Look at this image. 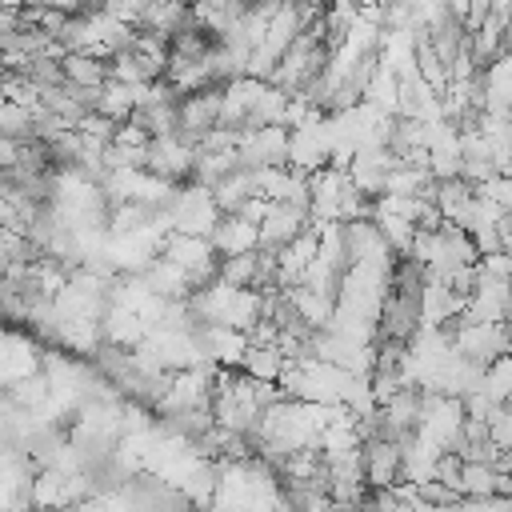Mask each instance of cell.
I'll return each mask as SVG.
<instances>
[{
	"mask_svg": "<svg viewBox=\"0 0 512 512\" xmlns=\"http://www.w3.org/2000/svg\"><path fill=\"white\" fill-rule=\"evenodd\" d=\"M360 460H364V480L372 488H396L408 472L404 464V448L388 436H376V440H364L360 444Z\"/></svg>",
	"mask_w": 512,
	"mask_h": 512,
	"instance_id": "cell-1",
	"label": "cell"
},
{
	"mask_svg": "<svg viewBox=\"0 0 512 512\" xmlns=\"http://www.w3.org/2000/svg\"><path fill=\"white\" fill-rule=\"evenodd\" d=\"M308 220H312L308 208H300L292 200H272V212L260 224V248H276V252L288 248L304 228H312Z\"/></svg>",
	"mask_w": 512,
	"mask_h": 512,
	"instance_id": "cell-2",
	"label": "cell"
},
{
	"mask_svg": "<svg viewBox=\"0 0 512 512\" xmlns=\"http://www.w3.org/2000/svg\"><path fill=\"white\" fill-rule=\"evenodd\" d=\"M208 240L216 244V252H220V256L256 252V248H260V224L244 220L240 212H224V216H220V224H216V232H212Z\"/></svg>",
	"mask_w": 512,
	"mask_h": 512,
	"instance_id": "cell-3",
	"label": "cell"
},
{
	"mask_svg": "<svg viewBox=\"0 0 512 512\" xmlns=\"http://www.w3.org/2000/svg\"><path fill=\"white\" fill-rule=\"evenodd\" d=\"M64 80L68 84H80V88H104L112 80V72H108V60H100V56L68 52L64 56Z\"/></svg>",
	"mask_w": 512,
	"mask_h": 512,
	"instance_id": "cell-4",
	"label": "cell"
},
{
	"mask_svg": "<svg viewBox=\"0 0 512 512\" xmlns=\"http://www.w3.org/2000/svg\"><path fill=\"white\" fill-rule=\"evenodd\" d=\"M240 368H244L248 376H256V380L276 384V380H280V372L288 368V356H284L276 344H248V352H244Z\"/></svg>",
	"mask_w": 512,
	"mask_h": 512,
	"instance_id": "cell-5",
	"label": "cell"
},
{
	"mask_svg": "<svg viewBox=\"0 0 512 512\" xmlns=\"http://www.w3.org/2000/svg\"><path fill=\"white\" fill-rule=\"evenodd\" d=\"M256 276H260V248L220 260V284L228 288H256Z\"/></svg>",
	"mask_w": 512,
	"mask_h": 512,
	"instance_id": "cell-6",
	"label": "cell"
},
{
	"mask_svg": "<svg viewBox=\"0 0 512 512\" xmlns=\"http://www.w3.org/2000/svg\"><path fill=\"white\" fill-rule=\"evenodd\" d=\"M496 468L492 464H472L464 460V476H460V492L464 496H496Z\"/></svg>",
	"mask_w": 512,
	"mask_h": 512,
	"instance_id": "cell-7",
	"label": "cell"
}]
</instances>
